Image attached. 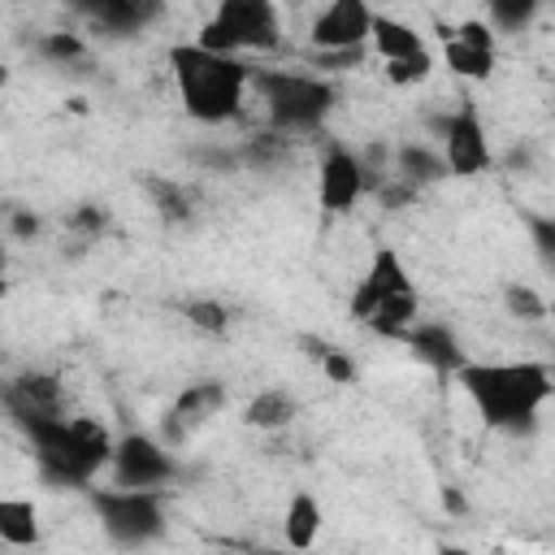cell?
I'll list each match as a JSON object with an SVG mask.
<instances>
[{"instance_id": "1", "label": "cell", "mask_w": 555, "mask_h": 555, "mask_svg": "<svg viewBox=\"0 0 555 555\" xmlns=\"http://www.w3.org/2000/svg\"><path fill=\"white\" fill-rule=\"evenodd\" d=\"M455 382L490 429H529L555 395L551 364L542 360H464L455 369Z\"/></svg>"}, {"instance_id": "2", "label": "cell", "mask_w": 555, "mask_h": 555, "mask_svg": "<svg viewBox=\"0 0 555 555\" xmlns=\"http://www.w3.org/2000/svg\"><path fill=\"white\" fill-rule=\"evenodd\" d=\"M173 87L182 100V113L204 126L234 121L243 113V95L251 91V65L230 52H208L195 39L169 48Z\"/></svg>"}, {"instance_id": "3", "label": "cell", "mask_w": 555, "mask_h": 555, "mask_svg": "<svg viewBox=\"0 0 555 555\" xmlns=\"http://www.w3.org/2000/svg\"><path fill=\"white\" fill-rule=\"evenodd\" d=\"M26 438L35 442V455H39V468L48 481L56 486H91L95 473L108 468V455H113V434L91 421V416H56V421H43L35 429H26Z\"/></svg>"}, {"instance_id": "4", "label": "cell", "mask_w": 555, "mask_h": 555, "mask_svg": "<svg viewBox=\"0 0 555 555\" xmlns=\"http://www.w3.org/2000/svg\"><path fill=\"white\" fill-rule=\"evenodd\" d=\"M251 87L260 91V104H264L273 130H282V134H291V130H317L330 117L334 100H338V91H334L330 78H321V74H295V69H256L251 65Z\"/></svg>"}, {"instance_id": "5", "label": "cell", "mask_w": 555, "mask_h": 555, "mask_svg": "<svg viewBox=\"0 0 555 555\" xmlns=\"http://www.w3.org/2000/svg\"><path fill=\"white\" fill-rule=\"evenodd\" d=\"M199 48L208 52H273L282 43V22H278V0H217L212 17L195 35Z\"/></svg>"}, {"instance_id": "6", "label": "cell", "mask_w": 555, "mask_h": 555, "mask_svg": "<svg viewBox=\"0 0 555 555\" xmlns=\"http://www.w3.org/2000/svg\"><path fill=\"white\" fill-rule=\"evenodd\" d=\"M91 507L104 520L108 538L121 546L152 542L165 529V494L160 486H108L91 490Z\"/></svg>"}, {"instance_id": "7", "label": "cell", "mask_w": 555, "mask_h": 555, "mask_svg": "<svg viewBox=\"0 0 555 555\" xmlns=\"http://www.w3.org/2000/svg\"><path fill=\"white\" fill-rule=\"evenodd\" d=\"M434 130L442 139V160H447V173L455 178H473L490 165V143H486V126L477 117V108L464 100L455 113H442L434 117Z\"/></svg>"}, {"instance_id": "8", "label": "cell", "mask_w": 555, "mask_h": 555, "mask_svg": "<svg viewBox=\"0 0 555 555\" xmlns=\"http://www.w3.org/2000/svg\"><path fill=\"white\" fill-rule=\"evenodd\" d=\"M4 408H9V416H13L22 429H35V425H43V421L65 416V386H61L56 373L26 369V373H17V377L4 386Z\"/></svg>"}, {"instance_id": "9", "label": "cell", "mask_w": 555, "mask_h": 555, "mask_svg": "<svg viewBox=\"0 0 555 555\" xmlns=\"http://www.w3.org/2000/svg\"><path fill=\"white\" fill-rule=\"evenodd\" d=\"M369 191V165L347 152L343 143L325 147L321 156V169H317V199L325 212H351L356 199Z\"/></svg>"}, {"instance_id": "10", "label": "cell", "mask_w": 555, "mask_h": 555, "mask_svg": "<svg viewBox=\"0 0 555 555\" xmlns=\"http://www.w3.org/2000/svg\"><path fill=\"white\" fill-rule=\"evenodd\" d=\"M108 473H113V486H160V481L173 477V460L156 438L126 434V438L113 442Z\"/></svg>"}, {"instance_id": "11", "label": "cell", "mask_w": 555, "mask_h": 555, "mask_svg": "<svg viewBox=\"0 0 555 555\" xmlns=\"http://www.w3.org/2000/svg\"><path fill=\"white\" fill-rule=\"evenodd\" d=\"M369 26H373V9L369 0H330L312 26H308V43L317 52H347V48H364L369 43Z\"/></svg>"}, {"instance_id": "12", "label": "cell", "mask_w": 555, "mask_h": 555, "mask_svg": "<svg viewBox=\"0 0 555 555\" xmlns=\"http://www.w3.org/2000/svg\"><path fill=\"white\" fill-rule=\"evenodd\" d=\"M442 61L460 78L486 82L494 74V26L468 17L455 30H442Z\"/></svg>"}, {"instance_id": "13", "label": "cell", "mask_w": 555, "mask_h": 555, "mask_svg": "<svg viewBox=\"0 0 555 555\" xmlns=\"http://www.w3.org/2000/svg\"><path fill=\"white\" fill-rule=\"evenodd\" d=\"M395 291H412V278H408L399 251H395V247H382V251H373L364 278H360L356 291H351V304H347L351 321H364V317L373 312V304L386 299V295H395Z\"/></svg>"}, {"instance_id": "14", "label": "cell", "mask_w": 555, "mask_h": 555, "mask_svg": "<svg viewBox=\"0 0 555 555\" xmlns=\"http://www.w3.org/2000/svg\"><path fill=\"white\" fill-rule=\"evenodd\" d=\"M225 408V382H191V386H182L178 390V399H173V408H169V421H165V438L169 442H182V438H191L204 421H212L217 412Z\"/></svg>"}, {"instance_id": "15", "label": "cell", "mask_w": 555, "mask_h": 555, "mask_svg": "<svg viewBox=\"0 0 555 555\" xmlns=\"http://www.w3.org/2000/svg\"><path fill=\"white\" fill-rule=\"evenodd\" d=\"M69 4L108 35H134L160 13V0H69Z\"/></svg>"}, {"instance_id": "16", "label": "cell", "mask_w": 555, "mask_h": 555, "mask_svg": "<svg viewBox=\"0 0 555 555\" xmlns=\"http://www.w3.org/2000/svg\"><path fill=\"white\" fill-rule=\"evenodd\" d=\"M403 338H408V347H412L429 369H438V373H455V369L464 364V347H460V338H455L451 325L412 321V325L403 330Z\"/></svg>"}, {"instance_id": "17", "label": "cell", "mask_w": 555, "mask_h": 555, "mask_svg": "<svg viewBox=\"0 0 555 555\" xmlns=\"http://www.w3.org/2000/svg\"><path fill=\"white\" fill-rule=\"evenodd\" d=\"M416 312H421L416 291H395V295L377 299V304H373V312H369L360 325H369V330H373V334H382V338H403V330L416 321Z\"/></svg>"}, {"instance_id": "18", "label": "cell", "mask_w": 555, "mask_h": 555, "mask_svg": "<svg viewBox=\"0 0 555 555\" xmlns=\"http://www.w3.org/2000/svg\"><path fill=\"white\" fill-rule=\"evenodd\" d=\"M369 43L382 61H395V56H412L425 48V35H416V26L399 22V17H386V13H373V26H369Z\"/></svg>"}, {"instance_id": "19", "label": "cell", "mask_w": 555, "mask_h": 555, "mask_svg": "<svg viewBox=\"0 0 555 555\" xmlns=\"http://www.w3.org/2000/svg\"><path fill=\"white\" fill-rule=\"evenodd\" d=\"M295 416H299V403H295L286 390H260V395H251L247 408H243V425L264 429V434L286 429Z\"/></svg>"}, {"instance_id": "20", "label": "cell", "mask_w": 555, "mask_h": 555, "mask_svg": "<svg viewBox=\"0 0 555 555\" xmlns=\"http://www.w3.org/2000/svg\"><path fill=\"white\" fill-rule=\"evenodd\" d=\"M321 503H317V494H308V490H299V494H291V503H286V516H282V533H286V546H295V551H304V546H312L317 542V533H321Z\"/></svg>"}, {"instance_id": "21", "label": "cell", "mask_w": 555, "mask_h": 555, "mask_svg": "<svg viewBox=\"0 0 555 555\" xmlns=\"http://www.w3.org/2000/svg\"><path fill=\"white\" fill-rule=\"evenodd\" d=\"M39 512L30 499H0V546H35Z\"/></svg>"}, {"instance_id": "22", "label": "cell", "mask_w": 555, "mask_h": 555, "mask_svg": "<svg viewBox=\"0 0 555 555\" xmlns=\"http://www.w3.org/2000/svg\"><path fill=\"white\" fill-rule=\"evenodd\" d=\"M143 191L152 195V208H156L160 221H186V217H191V195H186L173 178L147 173V178H143Z\"/></svg>"}, {"instance_id": "23", "label": "cell", "mask_w": 555, "mask_h": 555, "mask_svg": "<svg viewBox=\"0 0 555 555\" xmlns=\"http://www.w3.org/2000/svg\"><path fill=\"white\" fill-rule=\"evenodd\" d=\"M399 178H403L408 186L438 182V178H447V160L434 156V152L421 147V143H408V147H399Z\"/></svg>"}, {"instance_id": "24", "label": "cell", "mask_w": 555, "mask_h": 555, "mask_svg": "<svg viewBox=\"0 0 555 555\" xmlns=\"http://www.w3.org/2000/svg\"><path fill=\"white\" fill-rule=\"evenodd\" d=\"M382 74H386V82H395V87H416V82H425V78L434 74V56H429V48H421V52H412V56L382 61Z\"/></svg>"}, {"instance_id": "25", "label": "cell", "mask_w": 555, "mask_h": 555, "mask_svg": "<svg viewBox=\"0 0 555 555\" xmlns=\"http://www.w3.org/2000/svg\"><path fill=\"white\" fill-rule=\"evenodd\" d=\"M182 317H186L199 334H212V338L230 330V308H225L221 299H204V295H199V299H186V304H182Z\"/></svg>"}, {"instance_id": "26", "label": "cell", "mask_w": 555, "mask_h": 555, "mask_svg": "<svg viewBox=\"0 0 555 555\" xmlns=\"http://www.w3.org/2000/svg\"><path fill=\"white\" fill-rule=\"evenodd\" d=\"M542 0H486V13H490V26L499 30H525L533 22Z\"/></svg>"}, {"instance_id": "27", "label": "cell", "mask_w": 555, "mask_h": 555, "mask_svg": "<svg viewBox=\"0 0 555 555\" xmlns=\"http://www.w3.org/2000/svg\"><path fill=\"white\" fill-rule=\"evenodd\" d=\"M503 304H507V312L520 317V321H546V299H542L533 286L512 282V286L503 291Z\"/></svg>"}, {"instance_id": "28", "label": "cell", "mask_w": 555, "mask_h": 555, "mask_svg": "<svg viewBox=\"0 0 555 555\" xmlns=\"http://www.w3.org/2000/svg\"><path fill=\"white\" fill-rule=\"evenodd\" d=\"M39 52H43L48 61H82V56H87V48H82V39H78V35H69V30H56V35H43V43H39Z\"/></svg>"}, {"instance_id": "29", "label": "cell", "mask_w": 555, "mask_h": 555, "mask_svg": "<svg viewBox=\"0 0 555 555\" xmlns=\"http://www.w3.org/2000/svg\"><path fill=\"white\" fill-rule=\"evenodd\" d=\"M104 225H108V217H104V208H95V204H78V208L69 212V230L82 234V238L104 234Z\"/></svg>"}, {"instance_id": "30", "label": "cell", "mask_w": 555, "mask_h": 555, "mask_svg": "<svg viewBox=\"0 0 555 555\" xmlns=\"http://www.w3.org/2000/svg\"><path fill=\"white\" fill-rule=\"evenodd\" d=\"M321 369H325V377L330 382H356V360L347 356V351H334V347H321Z\"/></svg>"}, {"instance_id": "31", "label": "cell", "mask_w": 555, "mask_h": 555, "mask_svg": "<svg viewBox=\"0 0 555 555\" xmlns=\"http://www.w3.org/2000/svg\"><path fill=\"white\" fill-rule=\"evenodd\" d=\"M9 230H13V238H35L39 234V217L35 212H9Z\"/></svg>"}, {"instance_id": "32", "label": "cell", "mask_w": 555, "mask_h": 555, "mask_svg": "<svg viewBox=\"0 0 555 555\" xmlns=\"http://www.w3.org/2000/svg\"><path fill=\"white\" fill-rule=\"evenodd\" d=\"M442 503H447L451 512H464V499H460V490H447V494H442Z\"/></svg>"}, {"instance_id": "33", "label": "cell", "mask_w": 555, "mask_h": 555, "mask_svg": "<svg viewBox=\"0 0 555 555\" xmlns=\"http://www.w3.org/2000/svg\"><path fill=\"white\" fill-rule=\"evenodd\" d=\"M0 295H4V243H0Z\"/></svg>"}, {"instance_id": "34", "label": "cell", "mask_w": 555, "mask_h": 555, "mask_svg": "<svg viewBox=\"0 0 555 555\" xmlns=\"http://www.w3.org/2000/svg\"><path fill=\"white\" fill-rule=\"evenodd\" d=\"M4 82H9V65L0 61V87H4Z\"/></svg>"}]
</instances>
